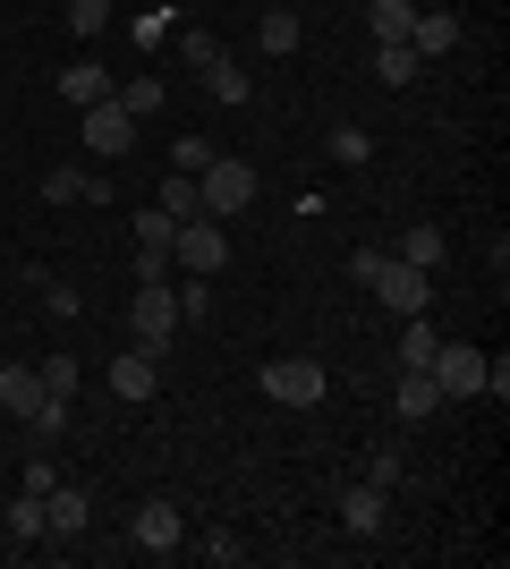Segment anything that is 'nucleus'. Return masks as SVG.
I'll list each match as a JSON object with an SVG mask.
<instances>
[{
    "label": "nucleus",
    "mask_w": 510,
    "mask_h": 569,
    "mask_svg": "<svg viewBox=\"0 0 510 569\" xmlns=\"http://www.w3.org/2000/svg\"><path fill=\"white\" fill-rule=\"evenodd\" d=\"M196 204H204L213 221L247 213V204H256V162H239V153H213V162L196 170Z\"/></svg>",
    "instance_id": "1"
},
{
    "label": "nucleus",
    "mask_w": 510,
    "mask_h": 569,
    "mask_svg": "<svg viewBox=\"0 0 510 569\" xmlns=\"http://www.w3.org/2000/svg\"><path fill=\"white\" fill-rule=\"evenodd\" d=\"M128 340L146 357H162L170 340H179V298H170V272L162 281H137V307H128Z\"/></svg>",
    "instance_id": "2"
},
{
    "label": "nucleus",
    "mask_w": 510,
    "mask_h": 569,
    "mask_svg": "<svg viewBox=\"0 0 510 569\" xmlns=\"http://www.w3.org/2000/svg\"><path fill=\"white\" fill-rule=\"evenodd\" d=\"M366 289H374V298L409 323V315H426V298H434V272H417V263H400V256L383 247V263H374V281H366Z\"/></svg>",
    "instance_id": "3"
},
{
    "label": "nucleus",
    "mask_w": 510,
    "mask_h": 569,
    "mask_svg": "<svg viewBox=\"0 0 510 569\" xmlns=\"http://www.w3.org/2000/svg\"><path fill=\"white\" fill-rule=\"evenodd\" d=\"M264 391L281 408H316L323 391H332V375H323L316 357H272V366H264Z\"/></svg>",
    "instance_id": "4"
},
{
    "label": "nucleus",
    "mask_w": 510,
    "mask_h": 569,
    "mask_svg": "<svg viewBox=\"0 0 510 569\" xmlns=\"http://www.w3.org/2000/svg\"><path fill=\"white\" fill-rule=\"evenodd\" d=\"M170 263H179V272H221V263H230V238H221V221H213V213L179 221V238H170Z\"/></svg>",
    "instance_id": "5"
},
{
    "label": "nucleus",
    "mask_w": 510,
    "mask_h": 569,
    "mask_svg": "<svg viewBox=\"0 0 510 569\" xmlns=\"http://www.w3.org/2000/svg\"><path fill=\"white\" fill-rule=\"evenodd\" d=\"M128 545L153 552V561H162V552H179V545H188V519H179V501H146V510L128 519Z\"/></svg>",
    "instance_id": "6"
},
{
    "label": "nucleus",
    "mask_w": 510,
    "mask_h": 569,
    "mask_svg": "<svg viewBox=\"0 0 510 569\" xmlns=\"http://www.w3.org/2000/svg\"><path fill=\"white\" fill-rule=\"evenodd\" d=\"M426 375L442 382V400H468L477 382H486V357L460 349V340H434V357H426Z\"/></svg>",
    "instance_id": "7"
},
{
    "label": "nucleus",
    "mask_w": 510,
    "mask_h": 569,
    "mask_svg": "<svg viewBox=\"0 0 510 569\" xmlns=\"http://www.w3.org/2000/svg\"><path fill=\"white\" fill-rule=\"evenodd\" d=\"M391 408H400V426H426V417H442V382L426 375V366H400V391H391Z\"/></svg>",
    "instance_id": "8"
},
{
    "label": "nucleus",
    "mask_w": 510,
    "mask_h": 569,
    "mask_svg": "<svg viewBox=\"0 0 510 569\" xmlns=\"http://www.w3.org/2000/svg\"><path fill=\"white\" fill-rule=\"evenodd\" d=\"M383 519H391V493L358 476V485L340 493V527H349V536H383Z\"/></svg>",
    "instance_id": "9"
},
{
    "label": "nucleus",
    "mask_w": 510,
    "mask_h": 569,
    "mask_svg": "<svg viewBox=\"0 0 510 569\" xmlns=\"http://www.w3.org/2000/svg\"><path fill=\"white\" fill-rule=\"evenodd\" d=\"M86 144H94L102 162H120L128 144H137V119H128L120 102H94V111H86Z\"/></svg>",
    "instance_id": "10"
},
{
    "label": "nucleus",
    "mask_w": 510,
    "mask_h": 569,
    "mask_svg": "<svg viewBox=\"0 0 510 569\" xmlns=\"http://www.w3.org/2000/svg\"><path fill=\"white\" fill-rule=\"evenodd\" d=\"M153 382H162V357H146V349L111 357V391H120V400H137V408H146V400H153Z\"/></svg>",
    "instance_id": "11"
},
{
    "label": "nucleus",
    "mask_w": 510,
    "mask_h": 569,
    "mask_svg": "<svg viewBox=\"0 0 510 569\" xmlns=\"http://www.w3.org/2000/svg\"><path fill=\"white\" fill-rule=\"evenodd\" d=\"M409 51H417V60H442V51H460V18H451V9H417Z\"/></svg>",
    "instance_id": "12"
},
{
    "label": "nucleus",
    "mask_w": 510,
    "mask_h": 569,
    "mask_svg": "<svg viewBox=\"0 0 510 569\" xmlns=\"http://www.w3.org/2000/svg\"><path fill=\"white\" fill-rule=\"evenodd\" d=\"M60 102H77V111H94V102H111V77H102L94 60H77V69H60Z\"/></svg>",
    "instance_id": "13"
},
{
    "label": "nucleus",
    "mask_w": 510,
    "mask_h": 569,
    "mask_svg": "<svg viewBox=\"0 0 510 569\" xmlns=\"http://www.w3.org/2000/svg\"><path fill=\"white\" fill-rule=\"evenodd\" d=\"M196 77H204V94H213L221 111H239V102H256V77H247V69H230V60H213V69H196Z\"/></svg>",
    "instance_id": "14"
},
{
    "label": "nucleus",
    "mask_w": 510,
    "mask_h": 569,
    "mask_svg": "<svg viewBox=\"0 0 510 569\" xmlns=\"http://www.w3.org/2000/svg\"><path fill=\"white\" fill-rule=\"evenodd\" d=\"M366 26H374V43H409L417 0H374V9H366Z\"/></svg>",
    "instance_id": "15"
},
{
    "label": "nucleus",
    "mask_w": 510,
    "mask_h": 569,
    "mask_svg": "<svg viewBox=\"0 0 510 569\" xmlns=\"http://www.w3.org/2000/svg\"><path fill=\"white\" fill-rule=\"evenodd\" d=\"M391 256L417 263V272H434V263H442V230H434V221H417V230H400V247H391Z\"/></svg>",
    "instance_id": "16"
},
{
    "label": "nucleus",
    "mask_w": 510,
    "mask_h": 569,
    "mask_svg": "<svg viewBox=\"0 0 510 569\" xmlns=\"http://www.w3.org/2000/svg\"><path fill=\"white\" fill-rule=\"evenodd\" d=\"M111 102H120V111H128V119H137V128H146V119H153V111H162V102H170V94H162V77H128V86H120V94H111Z\"/></svg>",
    "instance_id": "17"
},
{
    "label": "nucleus",
    "mask_w": 510,
    "mask_h": 569,
    "mask_svg": "<svg viewBox=\"0 0 510 569\" xmlns=\"http://www.w3.org/2000/svg\"><path fill=\"white\" fill-rule=\"evenodd\" d=\"M170 298H179V323H204V315H213V281H204V272H179Z\"/></svg>",
    "instance_id": "18"
},
{
    "label": "nucleus",
    "mask_w": 510,
    "mask_h": 569,
    "mask_svg": "<svg viewBox=\"0 0 510 569\" xmlns=\"http://www.w3.org/2000/svg\"><path fill=\"white\" fill-rule=\"evenodd\" d=\"M9 536H18V545H43V536H51L43 493H18V501H9Z\"/></svg>",
    "instance_id": "19"
},
{
    "label": "nucleus",
    "mask_w": 510,
    "mask_h": 569,
    "mask_svg": "<svg viewBox=\"0 0 510 569\" xmlns=\"http://www.w3.org/2000/svg\"><path fill=\"white\" fill-rule=\"evenodd\" d=\"M43 519H51V536H77V527H86V493L51 485V493H43Z\"/></svg>",
    "instance_id": "20"
},
{
    "label": "nucleus",
    "mask_w": 510,
    "mask_h": 569,
    "mask_svg": "<svg viewBox=\"0 0 510 569\" xmlns=\"http://www.w3.org/2000/svg\"><path fill=\"white\" fill-rule=\"evenodd\" d=\"M417 69H426V60H417L409 43H374V77H383V86H417Z\"/></svg>",
    "instance_id": "21"
},
{
    "label": "nucleus",
    "mask_w": 510,
    "mask_h": 569,
    "mask_svg": "<svg viewBox=\"0 0 510 569\" xmlns=\"http://www.w3.org/2000/svg\"><path fill=\"white\" fill-rule=\"evenodd\" d=\"M256 43H264L272 60H281V51H298V9H264V18H256Z\"/></svg>",
    "instance_id": "22"
},
{
    "label": "nucleus",
    "mask_w": 510,
    "mask_h": 569,
    "mask_svg": "<svg viewBox=\"0 0 510 569\" xmlns=\"http://www.w3.org/2000/svg\"><path fill=\"white\" fill-rule=\"evenodd\" d=\"M153 204H162L170 221H196V213H204V204H196V179H188V170H170V179H162V196H153Z\"/></svg>",
    "instance_id": "23"
},
{
    "label": "nucleus",
    "mask_w": 510,
    "mask_h": 569,
    "mask_svg": "<svg viewBox=\"0 0 510 569\" xmlns=\"http://www.w3.org/2000/svg\"><path fill=\"white\" fill-rule=\"evenodd\" d=\"M34 375H43V400H60V408L77 400V357H43Z\"/></svg>",
    "instance_id": "24"
},
{
    "label": "nucleus",
    "mask_w": 510,
    "mask_h": 569,
    "mask_svg": "<svg viewBox=\"0 0 510 569\" xmlns=\"http://www.w3.org/2000/svg\"><path fill=\"white\" fill-rule=\"evenodd\" d=\"M60 18H69V34H86V43H94L102 26H111V0H69Z\"/></svg>",
    "instance_id": "25"
},
{
    "label": "nucleus",
    "mask_w": 510,
    "mask_h": 569,
    "mask_svg": "<svg viewBox=\"0 0 510 569\" xmlns=\"http://www.w3.org/2000/svg\"><path fill=\"white\" fill-rule=\"evenodd\" d=\"M179 60H188V69H213V60H221V43L204 34V26H179Z\"/></svg>",
    "instance_id": "26"
},
{
    "label": "nucleus",
    "mask_w": 510,
    "mask_h": 569,
    "mask_svg": "<svg viewBox=\"0 0 510 569\" xmlns=\"http://www.w3.org/2000/svg\"><path fill=\"white\" fill-rule=\"evenodd\" d=\"M366 485H383V493H400V485H409V468H400V451H374V459H366Z\"/></svg>",
    "instance_id": "27"
},
{
    "label": "nucleus",
    "mask_w": 510,
    "mask_h": 569,
    "mask_svg": "<svg viewBox=\"0 0 510 569\" xmlns=\"http://www.w3.org/2000/svg\"><path fill=\"white\" fill-rule=\"evenodd\" d=\"M434 357V332H426V315H409V332H400V366H426Z\"/></svg>",
    "instance_id": "28"
},
{
    "label": "nucleus",
    "mask_w": 510,
    "mask_h": 569,
    "mask_svg": "<svg viewBox=\"0 0 510 569\" xmlns=\"http://www.w3.org/2000/svg\"><path fill=\"white\" fill-rule=\"evenodd\" d=\"M196 552H204V561H213V569H239V561H247V545H239V536H221V527H213V536H204V545H196Z\"/></svg>",
    "instance_id": "29"
},
{
    "label": "nucleus",
    "mask_w": 510,
    "mask_h": 569,
    "mask_svg": "<svg viewBox=\"0 0 510 569\" xmlns=\"http://www.w3.org/2000/svg\"><path fill=\"white\" fill-rule=\"evenodd\" d=\"M366 153H374L366 128H332V162H366Z\"/></svg>",
    "instance_id": "30"
},
{
    "label": "nucleus",
    "mask_w": 510,
    "mask_h": 569,
    "mask_svg": "<svg viewBox=\"0 0 510 569\" xmlns=\"http://www.w3.org/2000/svg\"><path fill=\"white\" fill-rule=\"evenodd\" d=\"M170 162H179V170H188V179H196V170L213 162V144H204V137H179V144H170Z\"/></svg>",
    "instance_id": "31"
},
{
    "label": "nucleus",
    "mask_w": 510,
    "mask_h": 569,
    "mask_svg": "<svg viewBox=\"0 0 510 569\" xmlns=\"http://www.w3.org/2000/svg\"><path fill=\"white\" fill-rule=\"evenodd\" d=\"M43 196H51V204H77V196H86V170H51Z\"/></svg>",
    "instance_id": "32"
},
{
    "label": "nucleus",
    "mask_w": 510,
    "mask_h": 569,
    "mask_svg": "<svg viewBox=\"0 0 510 569\" xmlns=\"http://www.w3.org/2000/svg\"><path fill=\"white\" fill-rule=\"evenodd\" d=\"M51 485H60V468H51V459H26V468H18V493H51Z\"/></svg>",
    "instance_id": "33"
},
{
    "label": "nucleus",
    "mask_w": 510,
    "mask_h": 569,
    "mask_svg": "<svg viewBox=\"0 0 510 569\" xmlns=\"http://www.w3.org/2000/svg\"><path fill=\"white\" fill-rule=\"evenodd\" d=\"M43 315H51V323H69V315H77V289L69 281H43Z\"/></svg>",
    "instance_id": "34"
}]
</instances>
